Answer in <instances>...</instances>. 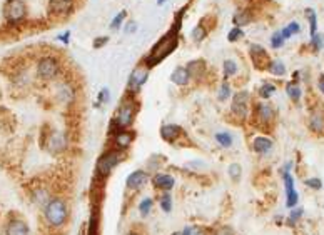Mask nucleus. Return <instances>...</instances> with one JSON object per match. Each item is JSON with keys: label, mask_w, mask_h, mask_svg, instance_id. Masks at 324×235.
<instances>
[{"label": "nucleus", "mask_w": 324, "mask_h": 235, "mask_svg": "<svg viewBox=\"0 0 324 235\" xmlns=\"http://www.w3.org/2000/svg\"><path fill=\"white\" fill-rule=\"evenodd\" d=\"M304 185H307L309 189H314V190H321L323 189V182L319 179H306L304 180Z\"/></svg>", "instance_id": "49530a36"}, {"label": "nucleus", "mask_w": 324, "mask_h": 235, "mask_svg": "<svg viewBox=\"0 0 324 235\" xmlns=\"http://www.w3.org/2000/svg\"><path fill=\"white\" fill-rule=\"evenodd\" d=\"M231 95H232L231 84L228 82V80H224V82L221 84L219 90H217V100H219V102H226V100L231 99Z\"/></svg>", "instance_id": "473e14b6"}, {"label": "nucleus", "mask_w": 324, "mask_h": 235, "mask_svg": "<svg viewBox=\"0 0 324 235\" xmlns=\"http://www.w3.org/2000/svg\"><path fill=\"white\" fill-rule=\"evenodd\" d=\"M47 9L54 17H67L75 9V0H48Z\"/></svg>", "instance_id": "9d476101"}, {"label": "nucleus", "mask_w": 324, "mask_h": 235, "mask_svg": "<svg viewBox=\"0 0 324 235\" xmlns=\"http://www.w3.org/2000/svg\"><path fill=\"white\" fill-rule=\"evenodd\" d=\"M136 95L132 94H125L120 100V105L117 107V110L114 113L111 120V125H109V132L111 133H116L119 130H125L129 128L136 119V113H137V108H139V104L137 100L134 99Z\"/></svg>", "instance_id": "f03ea898"}, {"label": "nucleus", "mask_w": 324, "mask_h": 235, "mask_svg": "<svg viewBox=\"0 0 324 235\" xmlns=\"http://www.w3.org/2000/svg\"><path fill=\"white\" fill-rule=\"evenodd\" d=\"M47 149L48 152L52 153H59V152H64L67 149V135L66 132H54L50 133L47 140Z\"/></svg>", "instance_id": "2eb2a0df"}, {"label": "nucleus", "mask_w": 324, "mask_h": 235, "mask_svg": "<svg viewBox=\"0 0 324 235\" xmlns=\"http://www.w3.org/2000/svg\"><path fill=\"white\" fill-rule=\"evenodd\" d=\"M286 94L293 100L294 104H299L302 99V88L301 85L298 84V80H291V82L286 84Z\"/></svg>", "instance_id": "a878e982"}, {"label": "nucleus", "mask_w": 324, "mask_h": 235, "mask_svg": "<svg viewBox=\"0 0 324 235\" xmlns=\"http://www.w3.org/2000/svg\"><path fill=\"white\" fill-rule=\"evenodd\" d=\"M134 137H136V133H134L132 130H129V128L116 132L114 133V145H116V149H119V150H122V152L127 150V149L132 145Z\"/></svg>", "instance_id": "6ab92c4d"}, {"label": "nucleus", "mask_w": 324, "mask_h": 235, "mask_svg": "<svg viewBox=\"0 0 324 235\" xmlns=\"http://www.w3.org/2000/svg\"><path fill=\"white\" fill-rule=\"evenodd\" d=\"M253 20H254V12L253 9H249V7H241V9H237L232 15L234 27L244 28V27H248Z\"/></svg>", "instance_id": "f3484780"}, {"label": "nucleus", "mask_w": 324, "mask_h": 235, "mask_svg": "<svg viewBox=\"0 0 324 235\" xmlns=\"http://www.w3.org/2000/svg\"><path fill=\"white\" fill-rule=\"evenodd\" d=\"M5 235H30L29 225L20 218H14L5 225Z\"/></svg>", "instance_id": "5701e85b"}, {"label": "nucleus", "mask_w": 324, "mask_h": 235, "mask_svg": "<svg viewBox=\"0 0 324 235\" xmlns=\"http://www.w3.org/2000/svg\"><path fill=\"white\" fill-rule=\"evenodd\" d=\"M55 95H57L59 102L69 105V104H72L75 100L77 92H75L74 85H72L70 82H60L57 85V88H55Z\"/></svg>", "instance_id": "ddd939ff"}, {"label": "nucleus", "mask_w": 324, "mask_h": 235, "mask_svg": "<svg viewBox=\"0 0 324 235\" xmlns=\"http://www.w3.org/2000/svg\"><path fill=\"white\" fill-rule=\"evenodd\" d=\"M209 32H210V28L206 25L204 20H201V22L197 23V25L191 30V39H192V42H196V43L204 42V40L208 39Z\"/></svg>", "instance_id": "b1692460"}, {"label": "nucleus", "mask_w": 324, "mask_h": 235, "mask_svg": "<svg viewBox=\"0 0 324 235\" xmlns=\"http://www.w3.org/2000/svg\"><path fill=\"white\" fill-rule=\"evenodd\" d=\"M109 35H100V37H95L94 42H92V48H95V50H100L102 47H105L109 43Z\"/></svg>", "instance_id": "79ce46f5"}, {"label": "nucleus", "mask_w": 324, "mask_h": 235, "mask_svg": "<svg viewBox=\"0 0 324 235\" xmlns=\"http://www.w3.org/2000/svg\"><path fill=\"white\" fill-rule=\"evenodd\" d=\"M237 72H239V65L234 59H226L224 62H222V75H224L226 80L237 75Z\"/></svg>", "instance_id": "cd10ccee"}, {"label": "nucleus", "mask_w": 324, "mask_h": 235, "mask_svg": "<svg viewBox=\"0 0 324 235\" xmlns=\"http://www.w3.org/2000/svg\"><path fill=\"white\" fill-rule=\"evenodd\" d=\"M318 88H319V92L324 95V74H321L319 75V79H318Z\"/></svg>", "instance_id": "3c124183"}, {"label": "nucleus", "mask_w": 324, "mask_h": 235, "mask_svg": "<svg viewBox=\"0 0 324 235\" xmlns=\"http://www.w3.org/2000/svg\"><path fill=\"white\" fill-rule=\"evenodd\" d=\"M149 70H151V68H147L144 64H139V65L134 67V70L131 72L129 80H127V94H132V95L139 94L140 88L144 87L149 79Z\"/></svg>", "instance_id": "6e6552de"}, {"label": "nucleus", "mask_w": 324, "mask_h": 235, "mask_svg": "<svg viewBox=\"0 0 324 235\" xmlns=\"http://www.w3.org/2000/svg\"><path fill=\"white\" fill-rule=\"evenodd\" d=\"M159 207L162 209V212L169 214L172 210V197L169 192H164L159 198Z\"/></svg>", "instance_id": "f704fd0d"}, {"label": "nucleus", "mask_w": 324, "mask_h": 235, "mask_svg": "<svg viewBox=\"0 0 324 235\" xmlns=\"http://www.w3.org/2000/svg\"><path fill=\"white\" fill-rule=\"evenodd\" d=\"M244 37H246L244 28H241V27H232V28H231V30L228 32V42H229V43H236V42L242 40Z\"/></svg>", "instance_id": "72a5a7b5"}, {"label": "nucleus", "mask_w": 324, "mask_h": 235, "mask_svg": "<svg viewBox=\"0 0 324 235\" xmlns=\"http://www.w3.org/2000/svg\"><path fill=\"white\" fill-rule=\"evenodd\" d=\"M184 10H179L174 17L172 27L165 32L162 37L157 40L149 50V54L144 57V65L147 68H154L159 65L162 60H165L169 55L174 54V50L179 45V37H181V27H182V19H184Z\"/></svg>", "instance_id": "f257e3e1"}, {"label": "nucleus", "mask_w": 324, "mask_h": 235, "mask_svg": "<svg viewBox=\"0 0 324 235\" xmlns=\"http://www.w3.org/2000/svg\"><path fill=\"white\" fill-rule=\"evenodd\" d=\"M266 70L274 77H284L287 74L286 64L282 62L281 59H271L269 64H267V67H266Z\"/></svg>", "instance_id": "393cba45"}, {"label": "nucleus", "mask_w": 324, "mask_h": 235, "mask_svg": "<svg viewBox=\"0 0 324 235\" xmlns=\"http://www.w3.org/2000/svg\"><path fill=\"white\" fill-rule=\"evenodd\" d=\"M249 57L251 62L256 68H266L267 64H269V54H267L266 47H262L261 43H251L249 45Z\"/></svg>", "instance_id": "9b49d317"}, {"label": "nucleus", "mask_w": 324, "mask_h": 235, "mask_svg": "<svg viewBox=\"0 0 324 235\" xmlns=\"http://www.w3.org/2000/svg\"><path fill=\"white\" fill-rule=\"evenodd\" d=\"M152 207H154V200L151 197H144L142 200H140V204H139V212H140V215H144V217H147L149 214L152 212Z\"/></svg>", "instance_id": "4c0bfd02"}, {"label": "nucleus", "mask_w": 324, "mask_h": 235, "mask_svg": "<svg viewBox=\"0 0 324 235\" xmlns=\"http://www.w3.org/2000/svg\"><path fill=\"white\" fill-rule=\"evenodd\" d=\"M282 179H284V185H286V207L287 209H294L298 205V200H299V195L296 192V187H294V179L289 172H282Z\"/></svg>", "instance_id": "f8f14e48"}, {"label": "nucleus", "mask_w": 324, "mask_h": 235, "mask_svg": "<svg viewBox=\"0 0 324 235\" xmlns=\"http://www.w3.org/2000/svg\"><path fill=\"white\" fill-rule=\"evenodd\" d=\"M228 175L231 177V180L232 182H239L241 180V175H242V167L239 164H231L228 169Z\"/></svg>", "instance_id": "58836bf2"}, {"label": "nucleus", "mask_w": 324, "mask_h": 235, "mask_svg": "<svg viewBox=\"0 0 324 235\" xmlns=\"http://www.w3.org/2000/svg\"><path fill=\"white\" fill-rule=\"evenodd\" d=\"M212 235H236V234H234V230L229 225H222L217 230H214Z\"/></svg>", "instance_id": "de8ad7c7"}, {"label": "nucleus", "mask_w": 324, "mask_h": 235, "mask_svg": "<svg viewBox=\"0 0 324 235\" xmlns=\"http://www.w3.org/2000/svg\"><path fill=\"white\" fill-rule=\"evenodd\" d=\"M304 17L307 19V22H309V35L313 37V35L318 34V14H316L314 9L307 7L304 10Z\"/></svg>", "instance_id": "c756f323"}, {"label": "nucleus", "mask_w": 324, "mask_h": 235, "mask_svg": "<svg viewBox=\"0 0 324 235\" xmlns=\"http://www.w3.org/2000/svg\"><path fill=\"white\" fill-rule=\"evenodd\" d=\"M214 139H216L217 144H219L221 147H224V149L232 147V144H234V137L231 135L229 132H217V133H214Z\"/></svg>", "instance_id": "2f4dec72"}, {"label": "nucleus", "mask_w": 324, "mask_h": 235, "mask_svg": "<svg viewBox=\"0 0 324 235\" xmlns=\"http://www.w3.org/2000/svg\"><path fill=\"white\" fill-rule=\"evenodd\" d=\"M182 133H184V130H182V127L177 124H165L161 127L162 140L169 142V144H174L179 137H182Z\"/></svg>", "instance_id": "aec40b11"}, {"label": "nucleus", "mask_w": 324, "mask_h": 235, "mask_svg": "<svg viewBox=\"0 0 324 235\" xmlns=\"http://www.w3.org/2000/svg\"><path fill=\"white\" fill-rule=\"evenodd\" d=\"M273 147H274V142L266 135H257L251 142V149L256 153H259V155H267V153L273 150Z\"/></svg>", "instance_id": "a211bd4d"}, {"label": "nucleus", "mask_w": 324, "mask_h": 235, "mask_svg": "<svg viewBox=\"0 0 324 235\" xmlns=\"http://www.w3.org/2000/svg\"><path fill=\"white\" fill-rule=\"evenodd\" d=\"M149 182V173L145 170H136L125 179V185L129 190H140Z\"/></svg>", "instance_id": "dca6fc26"}, {"label": "nucleus", "mask_w": 324, "mask_h": 235, "mask_svg": "<svg viewBox=\"0 0 324 235\" xmlns=\"http://www.w3.org/2000/svg\"><path fill=\"white\" fill-rule=\"evenodd\" d=\"M109 102H111V90H109L107 87L100 88L99 97H97V105H95V107H99V104H109Z\"/></svg>", "instance_id": "a19ab883"}, {"label": "nucleus", "mask_w": 324, "mask_h": 235, "mask_svg": "<svg viewBox=\"0 0 324 235\" xmlns=\"http://www.w3.org/2000/svg\"><path fill=\"white\" fill-rule=\"evenodd\" d=\"M167 2H169V0H157L156 3H157V5H159V7H162V5H165V3H167Z\"/></svg>", "instance_id": "603ef678"}, {"label": "nucleus", "mask_w": 324, "mask_h": 235, "mask_svg": "<svg viewBox=\"0 0 324 235\" xmlns=\"http://www.w3.org/2000/svg\"><path fill=\"white\" fill-rule=\"evenodd\" d=\"M182 235H206L204 230L201 227H196V225H189L182 230Z\"/></svg>", "instance_id": "37998d69"}, {"label": "nucleus", "mask_w": 324, "mask_h": 235, "mask_svg": "<svg viewBox=\"0 0 324 235\" xmlns=\"http://www.w3.org/2000/svg\"><path fill=\"white\" fill-rule=\"evenodd\" d=\"M269 43H271V47H273L274 50H278V48H282V47H284V43H286V39L282 37L281 30H276V32H274L273 35H271V39H269Z\"/></svg>", "instance_id": "c9c22d12"}, {"label": "nucleus", "mask_w": 324, "mask_h": 235, "mask_svg": "<svg viewBox=\"0 0 324 235\" xmlns=\"http://www.w3.org/2000/svg\"><path fill=\"white\" fill-rule=\"evenodd\" d=\"M309 45H311V48H313L314 52L323 50V47H324V35H323V34H319V32H318V34L311 37Z\"/></svg>", "instance_id": "ea45409f"}, {"label": "nucleus", "mask_w": 324, "mask_h": 235, "mask_svg": "<svg viewBox=\"0 0 324 235\" xmlns=\"http://www.w3.org/2000/svg\"><path fill=\"white\" fill-rule=\"evenodd\" d=\"M2 12L7 23L17 25V23H22L27 17V3L23 0H5Z\"/></svg>", "instance_id": "423d86ee"}, {"label": "nucleus", "mask_w": 324, "mask_h": 235, "mask_svg": "<svg viewBox=\"0 0 324 235\" xmlns=\"http://www.w3.org/2000/svg\"><path fill=\"white\" fill-rule=\"evenodd\" d=\"M281 34H282V37H284V39L287 40V39L293 37V35L301 34V25H299V22H296V20H293V22H289L286 27H282V28H281Z\"/></svg>", "instance_id": "7c9ffc66"}, {"label": "nucleus", "mask_w": 324, "mask_h": 235, "mask_svg": "<svg viewBox=\"0 0 324 235\" xmlns=\"http://www.w3.org/2000/svg\"><path fill=\"white\" fill-rule=\"evenodd\" d=\"M60 74V62L54 55H44L37 62V77L46 82L55 80Z\"/></svg>", "instance_id": "0eeeda50"}, {"label": "nucleus", "mask_w": 324, "mask_h": 235, "mask_svg": "<svg viewBox=\"0 0 324 235\" xmlns=\"http://www.w3.org/2000/svg\"><path fill=\"white\" fill-rule=\"evenodd\" d=\"M253 112V95L249 90H239L234 94L231 102V113L237 120H248V117Z\"/></svg>", "instance_id": "20e7f679"}, {"label": "nucleus", "mask_w": 324, "mask_h": 235, "mask_svg": "<svg viewBox=\"0 0 324 235\" xmlns=\"http://www.w3.org/2000/svg\"><path fill=\"white\" fill-rule=\"evenodd\" d=\"M125 19H127V12L120 10L119 14H117L116 17L111 20V25H109V27H111V30H119V28H122Z\"/></svg>", "instance_id": "e433bc0d"}, {"label": "nucleus", "mask_w": 324, "mask_h": 235, "mask_svg": "<svg viewBox=\"0 0 324 235\" xmlns=\"http://www.w3.org/2000/svg\"><path fill=\"white\" fill-rule=\"evenodd\" d=\"M152 184L154 187L162 190V192H171L174 185H176V179L172 175H169V173H156L152 177Z\"/></svg>", "instance_id": "412c9836"}, {"label": "nucleus", "mask_w": 324, "mask_h": 235, "mask_svg": "<svg viewBox=\"0 0 324 235\" xmlns=\"http://www.w3.org/2000/svg\"><path fill=\"white\" fill-rule=\"evenodd\" d=\"M44 217L50 227H62L69 217V207L66 200L60 197H52L44 207Z\"/></svg>", "instance_id": "7ed1b4c3"}, {"label": "nucleus", "mask_w": 324, "mask_h": 235, "mask_svg": "<svg viewBox=\"0 0 324 235\" xmlns=\"http://www.w3.org/2000/svg\"><path fill=\"white\" fill-rule=\"evenodd\" d=\"M276 92H278V87L273 82H267V80L266 82H262L261 87L257 88V95L261 97L262 100H269Z\"/></svg>", "instance_id": "c85d7f7f"}, {"label": "nucleus", "mask_w": 324, "mask_h": 235, "mask_svg": "<svg viewBox=\"0 0 324 235\" xmlns=\"http://www.w3.org/2000/svg\"><path fill=\"white\" fill-rule=\"evenodd\" d=\"M171 82L174 85H177V87H187V85L191 84V75H189L187 68L182 65L174 68L171 74Z\"/></svg>", "instance_id": "4be33fe9"}, {"label": "nucleus", "mask_w": 324, "mask_h": 235, "mask_svg": "<svg viewBox=\"0 0 324 235\" xmlns=\"http://www.w3.org/2000/svg\"><path fill=\"white\" fill-rule=\"evenodd\" d=\"M293 210V212L289 214V218H287V222H289V225H294L296 222L299 220V218L302 217V212H304V210L302 209H291Z\"/></svg>", "instance_id": "c03bdc74"}, {"label": "nucleus", "mask_w": 324, "mask_h": 235, "mask_svg": "<svg viewBox=\"0 0 324 235\" xmlns=\"http://www.w3.org/2000/svg\"><path fill=\"white\" fill-rule=\"evenodd\" d=\"M185 68H187L189 75H191V80H202L208 74V65H206V60L202 59H194L191 62L185 64Z\"/></svg>", "instance_id": "4468645a"}, {"label": "nucleus", "mask_w": 324, "mask_h": 235, "mask_svg": "<svg viewBox=\"0 0 324 235\" xmlns=\"http://www.w3.org/2000/svg\"><path fill=\"white\" fill-rule=\"evenodd\" d=\"M127 235H139V234H136V232H131V234H127Z\"/></svg>", "instance_id": "5fc2aeb1"}, {"label": "nucleus", "mask_w": 324, "mask_h": 235, "mask_svg": "<svg viewBox=\"0 0 324 235\" xmlns=\"http://www.w3.org/2000/svg\"><path fill=\"white\" fill-rule=\"evenodd\" d=\"M57 40L62 43H66V45H69V42H70V30H64L62 34H59Z\"/></svg>", "instance_id": "8fccbe9b"}, {"label": "nucleus", "mask_w": 324, "mask_h": 235, "mask_svg": "<svg viewBox=\"0 0 324 235\" xmlns=\"http://www.w3.org/2000/svg\"><path fill=\"white\" fill-rule=\"evenodd\" d=\"M309 128L316 133L324 132V113L321 110H314L309 117Z\"/></svg>", "instance_id": "bb28decb"}, {"label": "nucleus", "mask_w": 324, "mask_h": 235, "mask_svg": "<svg viewBox=\"0 0 324 235\" xmlns=\"http://www.w3.org/2000/svg\"><path fill=\"white\" fill-rule=\"evenodd\" d=\"M137 28H139V27H137V22H134V20H131V22L125 23L124 32H125V34H127V35H129V34H136Z\"/></svg>", "instance_id": "09e8293b"}, {"label": "nucleus", "mask_w": 324, "mask_h": 235, "mask_svg": "<svg viewBox=\"0 0 324 235\" xmlns=\"http://www.w3.org/2000/svg\"><path fill=\"white\" fill-rule=\"evenodd\" d=\"M172 235H182V232H174Z\"/></svg>", "instance_id": "864d4df0"}, {"label": "nucleus", "mask_w": 324, "mask_h": 235, "mask_svg": "<svg viewBox=\"0 0 324 235\" xmlns=\"http://www.w3.org/2000/svg\"><path fill=\"white\" fill-rule=\"evenodd\" d=\"M253 117L259 125H264L266 127V125L274 122V119H276V110H274V107L271 104L257 102V104H254V107H253Z\"/></svg>", "instance_id": "1a4fd4ad"}, {"label": "nucleus", "mask_w": 324, "mask_h": 235, "mask_svg": "<svg viewBox=\"0 0 324 235\" xmlns=\"http://www.w3.org/2000/svg\"><path fill=\"white\" fill-rule=\"evenodd\" d=\"M120 160H122V150H119V149H109V150H105L95 164L97 177H107L119 165Z\"/></svg>", "instance_id": "39448f33"}, {"label": "nucleus", "mask_w": 324, "mask_h": 235, "mask_svg": "<svg viewBox=\"0 0 324 235\" xmlns=\"http://www.w3.org/2000/svg\"><path fill=\"white\" fill-rule=\"evenodd\" d=\"M97 229H99V218H97V214H92L91 224H89V235H97Z\"/></svg>", "instance_id": "a18cd8bd"}]
</instances>
